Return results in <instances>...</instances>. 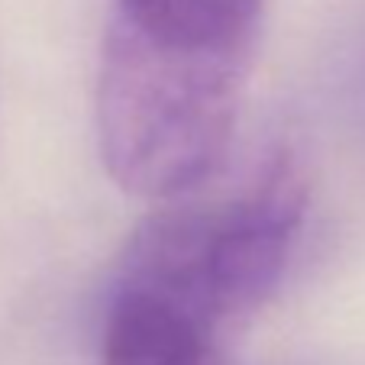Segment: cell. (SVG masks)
<instances>
[{
  "mask_svg": "<svg viewBox=\"0 0 365 365\" xmlns=\"http://www.w3.org/2000/svg\"><path fill=\"white\" fill-rule=\"evenodd\" d=\"M255 42L168 36L110 14L97 71V139L126 194L172 200L227 159Z\"/></svg>",
  "mask_w": 365,
  "mask_h": 365,
  "instance_id": "1",
  "label": "cell"
},
{
  "mask_svg": "<svg viewBox=\"0 0 365 365\" xmlns=\"http://www.w3.org/2000/svg\"><path fill=\"white\" fill-rule=\"evenodd\" d=\"M307 207V175L291 149L272 152L249 187L207 207V269L230 327L275 294Z\"/></svg>",
  "mask_w": 365,
  "mask_h": 365,
  "instance_id": "2",
  "label": "cell"
},
{
  "mask_svg": "<svg viewBox=\"0 0 365 365\" xmlns=\"http://www.w3.org/2000/svg\"><path fill=\"white\" fill-rule=\"evenodd\" d=\"M227 333L181 294L117 275L101 365H227Z\"/></svg>",
  "mask_w": 365,
  "mask_h": 365,
  "instance_id": "3",
  "label": "cell"
},
{
  "mask_svg": "<svg viewBox=\"0 0 365 365\" xmlns=\"http://www.w3.org/2000/svg\"><path fill=\"white\" fill-rule=\"evenodd\" d=\"M265 0H113V14L155 33L255 42Z\"/></svg>",
  "mask_w": 365,
  "mask_h": 365,
  "instance_id": "4",
  "label": "cell"
}]
</instances>
